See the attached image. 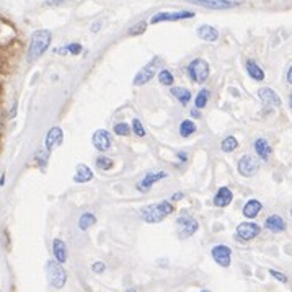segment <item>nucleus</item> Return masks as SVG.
<instances>
[{
  "mask_svg": "<svg viewBox=\"0 0 292 292\" xmlns=\"http://www.w3.org/2000/svg\"><path fill=\"white\" fill-rule=\"evenodd\" d=\"M173 211H175V207L170 201H160L155 204L142 206L139 209V215H140V219L147 224H157V222H162L166 215L173 214Z\"/></svg>",
  "mask_w": 292,
  "mask_h": 292,
  "instance_id": "1",
  "label": "nucleus"
},
{
  "mask_svg": "<svg viewBox=\"0 0 292 292\" xmlns=\"http://www.w3.org/2000/svg\"><path fill=\"white\" fill-rule=\"evenodd\" d=\"M51 33L47 30H38L31 35V39H30V46H28V62H35L36 59H39L41 56H43L49 44H51Z\"/></svg>",
  "mask_w": 292,
  "mask_h": 292,
  "instance_id": "2",
  "label": "nucleus"
},
{
  "mask_svg": "<svg viewBox=\"0 0 292 292\" xmlns=\"http://www.w3.org/2000/svg\"><path fill=\"white\" fill-rule=\"evenodd\" d=\"M46 276L49 284L54 289H62L67 282V273L62 268V264L57 263L56 260H49L46 263Z\"/></svg>",
  "mask_w": 292,
  "mask_h": 292,
  "instance_id": "3",
  "label": "nucleus"
},
{
  "mask_svg": "<svg viewBox=\"0 0 292 292\" xmlns=\"http://www.w3.org/2000/svg\"><path fill=\"white\" fill-rule=\"evenodd\" d=\"M160 70H162V57H154L152 61H150L149 64H145L144 67L136 74V77L132 82H134L136 87H142L152 80L155 77V74L160 72Z\"/></svg>",
  "mask_w": 292,
  "mask_h": 292,
  "instance_id": "4",
  "label": "nucleus"
},
{
  "mask_svg": "<svg viewBox=\"0 0 292 292\" xmlns=\"http://www.w3.org/2000/svg\"><path fill=\"white\" fill-rule=\"evenodd\" d=\"M188 75L189 79L196 82V83H203L209 79V74H211V69H209V64H207L204 59H194L188 65Z\"/></svg>",
  "mask_w": 292,
  "mask_h": 292,
  "instance_id": "5",
  "label": "nucleus"
},
{
  "mask_svg": "<svg viewBox=\"0 0 292 292\" xmlns=\"http://www.w3.org/2000/svg\"><path fill=\"white\" fill-rule=\"evenodd\" d=\"M198 229H199V222L194 217H191V215H180L177 219V230H178V237L181 240L194 235Z\"/></svg>",
  "mask_w": 292,
  "mask_h": 292,
  "instance_id": "6",
  "label": "nucleus"
},
{
  "mask_svg": "<svg viewBox=\"0 0 292 292\" xmlns=\"http://www.w3.org/2000/svg\"><path fill=\"white\" fill-rule=\"evenodd\" d=\"M238 173L241 175V177L245 178H252L253 175L258 173V170H260V162H258V158L252 157V155H244L238 160Z\"/></svg>",
  "mask_w": 292,
  "mask_h": 292,
  "instance_id": "7",
  "label": "nucleus"
},
{
  "mask_svg": "<svg viewBox=\"0 0 292 292\" xmlns=\"http://www.w3.org/2000/svg\"><path fill=\"white\" fill-rule=\"evenodd\" d=\"M168 178V173L163 172V170H152L149 172L145 177L137 183V191L139 193H147V191L152 188L155 183H158L160 180Z\"/></svg>",
  "mask_w": 292,
  "mask_h": 292,
  "instance_id": "8",
  "label": "nucleus"
},
{
  "mask_svg": "<svg viewBox=\"0 0 292 292\" xmlns=\"http://www.w3.org/2000/svg\"><path fill=\"white\" fill-rule=\"evenodd\" d=\"M194 12H188V10H181V12H160L152 16L150 23L157 25L160 21H180V20H186V18H193Z\"/></svg>",
  "mask_w": 292,
  "mask_h": 292,
  "instance_id": "9",
  "label": "nucleus"
},
{
  "mask_svg": "<svg viewBox=\"0 0 292 292\" xmlns=\"http://www.w3.org/2000/svg\"><path fill=\"white\" fill-rule=\"evenodd\" d=\"M261 227L255 222H241L237 227V237L241 241H250L260 235Z\"/></svg>",
  "mask_w": 292,
  "mask_h": 292,
  "instance_id": "10",
  "label": "nucleus"
},
{
  "mask_svg": "<svg viewBox=\"0 0 292 292\" xmlns=\"http://www.w3.org/2000/svg\"><path fill=\"white\" fill-rule=\"evenodd\" d=\"M91 144L95 145L96 150L100 152H108V150L111 149V136L110 132L106 129H98L93 132V136H91Z\"/></svg>",
  "mask_w": 292,
  "mask_h": 292,
  "instance_id": "11",
  "label": "nucleus"
},
{
  "mask_svg": "<svg viewBox=\"0 0 292 292\" xmlns=\"http://www.w3.org/2000/svg\"><path fill=\"white\" fill-rule=\"evenodd\" d=\"M212 258L222 268H229L230 266V258H232V250L227 245H215L212 248Z\"/></svg>",
  "mask_w": 292,
  "mask_h": 292,
  "instance_id": "12",
  "label": "nucleus"
},
{
  "mask_svg": "<svg viewBox=\"0 0 292 292\" xmlns=\"http://www.w3.org/2000/svg\"><path fill=\"white\" fill-rule=\"evenodd\" d=\"M258 96H260L261 103L266 105V106L281 108V105H282V102H281V98L278 96V93L273 88H270V87H261L260 90H258Z\"/></svg>",
  "mask_w": 292,
  "mask_h": 292,
  "instance_id": "13",
  "label": "nucleus"
},
{
  "mask_svg": "<svg viewBox=\"0 0 292 292\" xmlns=\"http://www.w3.org/2000/svg\"><path fill=\"white\" fill-rule=\"evenodd\" d=\"M189 2H194L206 8H212V10H225V8H233L238 5L233 0H189Z\"/></svg>",
  "mask_w": 292,
  "mask_h": 292,
  "instance_id": "14",
  "label": "nucleus"
},
{
  "mask_svg": "<svg viewBox=\"0 0 292 292\" xmlns=\"http://www.w3.org/2000/svg\"><path fill=\"white\" fill-rule=\"evenodd\" d=\"M62 139H64V132H62V129H61V128H57V126H54V128L49 129V132L46 134L44 147L49 150V152H51V150H53L56 145H59V144L62 142Z\"/></svg>",
  "mask_w": 292,
  "mask_h": 292,
  "instance_id": "15",
  "label": "nucleus"
},
{
  "mask_svg": "<svg viewBox=\"0 0 292 292\" xmlns=\"http://www.w3.org/2000/svg\"><path fill=\"white\" fill-rule=\"evenodd\" d=\"M232 199H233V193L230 191V188L222 186V188H219L217 193H215L212 203H214V206H217V207H227L232 203Z\"/></svg>",
  "mask_w": 292,
  "mask_h": 292,
  "instance_id": "16",
  "label": "nucleus"
},
{
  "mask_svg": "<svg viewBox=\"0 0 292 292\" xmlns=\"http://www.w3.org/2000/svg\"><path fill=\"white\" fill-rule=\"evenodd\" d=\"M264 227L268 229L270 232H273V233H279V232H284L287 225H286V221L282 219L281 215L273 214L264 221Z\"/></svg>",
  "mask_w": 292,
  "mask_h": 292,
  "instance_id": "17",
  "label": "nucleus"
},
{
  "mask_svg": "<svg viewBox=\"0 0 292 292\" xmlns=\"http://www.w3.org/2000/svg\"><path fill=\"white\" fill-rule=\"evenodd\" d=\"M255 152H256L258 157L261 158V160L268 162L270 157H271V154H273V149H271V145H270L268 140L263 139V137H260V139L255 140Z\"/></svg>",
  "mask_w": 292,
  "mask_h": 292,
  "instance_id": "18",
  "label": "nucleus"
},
{
  "mask_svg": "<svg viewBox=\"0 0 292 292\" xmlns=\"http://www.w3.org/2000/svg\"><path fill=\"white\" fill-rule=\"evenodd\" d=\"M198 38L207 41V43H214V41L219 39V31L217 28L211 27V25H201V27L198 28Z\"/></svg>",
  "mask_w": 292,
  "mask_h": 292,
  "instance_id": "19",
  "label": "nucleus"
},
{
  "mask_svg": "<svg viewBox=\"0 0 292 292\" xmlns=\"http://www.w3.org/2000/svg\"><path fill=\"white\" fill-rule=\"evenodd\" d=\"M93 180V172L88 165L85 163H80L77 165V168H75V175H74V181L75 183H88Z\"/></svg>",
  "mask_w": 292,
  "mask_h": 292,
  "instance_id": "20",
  "label": "nucleus"
},
{
  "mask_svg": "<svg viewBox=\"0 0 292 292\" xmlns=\"http://www.w3.org/2000/svg\"><path fill=\"white\" fill-rule=\"evenodd\" d=\"M53 255L57 263L62 264L67 261V247H65V244L61 238H56L53 241Z\"/></svg>",
  "mask_w": 292,
  "mask_h": 292,
  "instance_id": "21",
  "label": "nucleus"
},
{
  "mask_svg": "<svg viewBox=\"0 0 292 292\" xmlns=\"http://www.w3.org/2000/svg\"><path fill=\"white\" fill-rule=\"evenodd\" d=\"M261 209H263V204L258 201V199H250L244 206V215L247 219H255L256 215L261 212Z\"/></svg>",
  "mask_w": 292,
  "mask_h": 292,
  "instance_id": "22",
  "label": "nucleus"
},
{
  "mask_svg": "<svg viewBox=\"0 0 292 292\" xmlns=\"http://www.w3.org/2000/svg\"><path fill=\"white\" fill-rule=\"evenodd\" d=\"M170 93L175 96V100H178L180 105L186 106L191 102V91L185 87H172Z\"/></svg>",
  "mask_w": 292,
  "mask_h": 292,
  "instance_id": "23",
  "label": "nucleus"
},
{
  "mask_svg": "<svg viewBox=\"0 0 292 292\" xmlns=\"http://www.w3.org/2000/svg\"><path fill=\"white\" fill-rule=\"evenodd\" d=\"M245 67H247L248 75H250V77H252L253 80H256V82H263V80H264V72H263V69H261L255 61H252V59L247 61Z\"/></svg>",
  "mask_w": 292,
  "mask_h": 292,
  "instance_id": "24",
  "label": "nucleus"
},
{
  "mask_svg": "<svg viewBox=\"0 0 292 292\" xmlns=\"http://www.w3.org/2000/svg\"><path fill=\"white\" fill-rule=\"evenodd\" d=\"M96 224V215L91 212H83L79 219V229L80 230H88L90 227H93Z\"/></svg>",
  "mask_w": 292,
  "mask_h": 292,
  "instance_id": "25",
  "label": "nucleus"
},
{
  "mask_svg": "<svg viewBox=\"0 0 292 292\" xmlns=\"http://www.w3.org/2000/svg\"><path fill=\"white\" fill-rule=\"evenodd\" d=\"M196 131H198V128H196L194 121H191V119L181 121V124H180V136L181 137H188L191 134H194Z\"/></svg>",
  "mask_w": 292,
  "mask_h": 292,
  "instance_id": "26",
  "label": "nucleus"
},
{
  "mask_svg": "<svg viewBox=\"0 0 292 292\" xmlns=\"http://www.w3.org/2000/svg\"><path fill=\"white\" fill-rule=\"evenodd\" d=\"M221 149H222V152H225V154H232L233 150L238 149V140H237V137L227 136V137H225L222 142H221Z\"/></svg>",
  "mask_w": 292,
  "mask_h": 292,
  "instance_id": "27",
  "label": "nucleus"
},
{
  "mask_svg": "<svg viewBox=\"0 0 292 292\" xmlns=\"http://www.w3.org/2000/svg\"><path fill=\"white\" fill-rule=\"evenodd\" d=\"M209 95H211V91L207 88L199 90V93L196 95V100H194L196 110H203V108L207 105V102H209Z\"/></svg>",
  "mask_w": 292,
  "mask_h": 292,
  "instance_id": "28",
  "label": "nucleus"
},
{
  "mask_svg": "<svg viewBox=\"0 0 292 292\" xmlns=\"http://www.w3.org/2000/svg\"><path fill=\"white\" fill-rule=\"evenodd\" d=\"M158 82H160L162 85H165V87H173L175 77H173V74L168 69H162L160 72H158Z\"/></svg>",
  "mask_w": 292,
  "mask_h": 292,
  "instance_id": "29",
  "label": "nucleus"
},
{
  "mask_svg": "<svg viewBox=\"0 0 292 292\" xmlns=\"http://www.w3.org/2000/svg\"><path fill=\"white\" fill-rule=\"evenodd\" d=\"M114 132L118 136H129L131 134V128L128 123H116L114 124Z\"/></svg>",
  "mask_w": 292,
  "mask_h": 292,
  "instance_id": "30",
  "label": "nucleus"
},
{
  "mask_svg": "<svg viewBox=\"0 0 292 292\" xmlns=\"http://www.w3.org/2000/svg\"><path fill=\"white\" fill-rule=\"evenodd\" d=\"M96 166L100 170L106 172V170H110L113 166V160H111V158H108V157H98L96 158Z\"/></svg>",
  "mask_w": 292,
  "mask_h": 292,
  "instance_id": "31",
  "label": "nucleus"
},
{
  "mask_svg": "<svg viewBox=\"0 0 292 292\" xmlns=\"http://www.w3.org/2000/svg\"><path fill=\"white\" fill-rule=\"evenodd\" d=\"M132 132H134L137 137H144L145 136V129L142 126V123H140V119H137V118L132 119Z\"/></svg>",
  "mask_w": 292,
  "mask_h": 292,
  "instance_id": "32",
  "label": "nucleus"
},
{
  "mask_svg": "<svg viewBox=\"0 0 292 292\" xmlns=\"http://www.w3.org/2000/svg\"><path fill=\"white\" fill-rule=\"evenodd\" d=\"M47 157H49V150H47L46 147L38 149V152H36V160H38V163H41V165L44 163V165H46Z\"/></svg>",
  "mask_w": 292,
  "mask_h": 292,
  "instance_id": "33",
  "label": "nucleus"
},
{
  "mask_svg": "<svg viewBox=\"0 0 292 292\" xmlns=\"http://www.w3.org/2000/svg\"><path fill=\"white\" fill-rule=\"evenodd\" d=\"M65 51H67V54H72V56H79L82 53V44L79 43H70V44H65Z\"/></svg>",
  "mask_w": 292,
  "mask_h": 292,
  "instance_id": "34",
  "label": "nucleus"
},
{
  "mask_svg": "<svg viewBox=\"0 0 292 292\" xmlns=\"http://www.w3.org/2000/svg\"><path fill=\"white\" fill-rule=\"evenodd\" d=\"M145 27H147V23L145 21H140L139 25H136V27H132L129 30V35H140V33L145 31Z\"/></svg>",
  "mask_w": 292,
  "mask_h": 292,
  "instance_id": "35",
  "label": "nucleus"
},
{
  "mask_svg": "<svg viewBox=\"0 0 292 292\" xmlns=\"http://www.w3.org/2000/svg\"><path fill=\"white\" fill-rule=\"evenodd\" d=\"M91 271L96 273V274H102L106 271V264L103 261H95L93 264H91Z\"/></svg>",
  "mask_w": 292,
  "mask_h": 292,
  "instance_id": "36",
  "label": "nucleus"
},
{
  "mask_svg": "<svg viewBox=\"0 0 292 292\" xmlns=\"http://www.w3.org/2000/svg\"><path fill=\"white\" fill-rule=\"evenodd\" d=\"M270 274H271L274 279L281 281L282 284H286V282H287V276H286V274H282V273H279V271H276V270H270Z\"/></svg>",
  "mask_w": 292,
  "mask_h": 292,
  "instance_id": "37",
  "label": "nucleus"
},
{
  "mask_svg": "<svg viewBox=\"0 0 292 292\" xmlns=\"http://www.w3.org/2000/svg\"><path fill=\"white\" fill-rule=\"evenodd\" d=\"M183 198H185V193H175V194L170 198V201L177 203V201H180V199H183Z\"/></svg>",
  "mask_w": 292,
  "mask_h": 292,
  "instance_id": "38",
  "label": "nucleus"
},
{
  "mask_svg": "<svg viewBox=\"0 0 292 292\" xmlns=\"http://www.w3.org/2000/svg\"><path fill=\"white\" fill-rule=\"evenodd\" d=\"M286 80H287L289 85H292V65H290L289 70H287V74H286Z\"/></svg>",
  "mask_w": 292,
  "mask_h": 292,
  "instance_id": "39",
  "label": "nucleus"
},
{
  "mask_svg": "<svg viewBox=\"0 0 292 292\" xmlns=\"http://www.w3.org/2000/svg\"><path fill=\"white\" fill-rule=\"evenodd\" d=\"M100 28H102V21H98V23H93V25H91V31H93V33H96Z\"/></svg>",
  "mask_w": 292,
  "mask_h": 292,
  "instance_id": "40",
  "label": "nucleus"
},
{
  "mask_svg": "<svg viewBox=\"0 0 292 292\" xmlns=\"http://www.w3.org/2000/svg\"><path fill=\"white\" fill-rule=\"evenodd\" d=\"M46 2H47L49 5H61L64 0H46Z\"/></svg>",
  "mask_w": 292,
  "mask_h": 292,
  "instance_id": "41",
  "label": "nucleus"
},
{
  "mask_svg": "<svg viewBox=\"0 0 292 292\" xmlns=\"http://www.w3.org/2000/svg\"><path fill=\"white\" fill-rule=\"evenodd\" d=\"M191 116H193V118H201V113L194 108V110H191Z\"/></svg>",
  "mask_w": 292,
  "mask_h": 292,
  "instance_id": "42",
  "label": "nucleus"
},
{
  "mask_svg": "<svg viewBox=\"0 0 292 292\" xmlns=\"http://www.w3.org/2000/svg\"><path fill=\"white\" fill-rule=\"evenodd\" d=\"M15 113H16V103H13V106H12V113H10V118H15Z\"/></svg>",
  "mask_w": 292,
  "mask_h": 292,
  "instance_id": "43",
  "label": "nucleus"
},
{
  "mask_svg": "<svg viewBox=\"0 0 292 292\" xmlns=\"http://www.w3.org/2000/svg\"><path fill=\"white\" fill-rule=\"evenodd\" d=\"M178 157L181 158V162H186V154H183V152H180V154H178Z\"/></svg>",
  "mask_w": 292,
  "mask_h": 292,
  "instance_id": "44",
  "label": "nucleus"
},
{
  "mask_svg": "<svg viewBox=\"0 0 292 292\" xmlns=\"http://www.w3.org/2000/svg\"><path fill=\"white\" fill-rule=\"evenodd\" d=\"M5 185V173H2V177H0V186Z\"/></svg>",
  "mask_w": 292,
  "mask_h": 292,
  "instance_id": "45",
  "label": "nucleus"
},
{
  "mask_svg": "<svg viewBox=\"0 0 292 292\" xmlns=\"http://www.w3.org/2000/svg\"><path fill=\"white\" fill-rule=\"evenodd\" d=\"M4 129V119H2V113H0V132Z\"/></svg>",
  "mask_w": 292,
  "mask_h": 292,
  "instance_id": "46",
  "label": "nucleus"
},
{
  "mask_svg": "<svg viewBox=\"0 0 292 292\" xmlns=\"http://www.w3.org/2000/svg\"><path fill=\"white\" fill-rule=\"evenodd\" d=\"M289 108H290V111H292V93L289 95Z\"/></svg>",
  "mask_w": 292,
  "mask_h": 292,
  "instance_id": "47",
  "label": "nucleus"
},
{
  "mask_svg": "<svg viewBox=\"0 0 292 292\" xmlns=\"http://www.w3.org/2000/svg\"><path fill=\"white\" fill-rule=\"evenodd\" d=\"M126 292H136V289H129V290H126Z\"/></svg>",
  "mask_w": 292,
  "mask_h": 292,
  "instance_id": "48",
  "label": "nucleus"
},
{
  "mask_svg": "<svg viewBox=\"0 0 292 292\" xmlns=\"http://www.w3.org/2000/svg\"><path fill=\"white\" fill-rule=\"evenodd\" d=\"M201 292H211V290H201Z\"/></svg>",
  "mask_w": 292,
  "mask_h": 292,
  "instance_id": "49",
  "label": "nucleus"
},
{
  "mask_svg": "<svg viewBox=\"0 0 292 292\" xmlns=\"http://www.w3.org/2000/svg\"><path fill=\"white\" fill-rule=\"evenodd\" d=\"M290 215H292V207H290Z\"/></svg>",
  "mask_w": 292,
  "mask_h": 292,
  "instance_id": "50",
  "label": "nucleus"
}]
</instances>
